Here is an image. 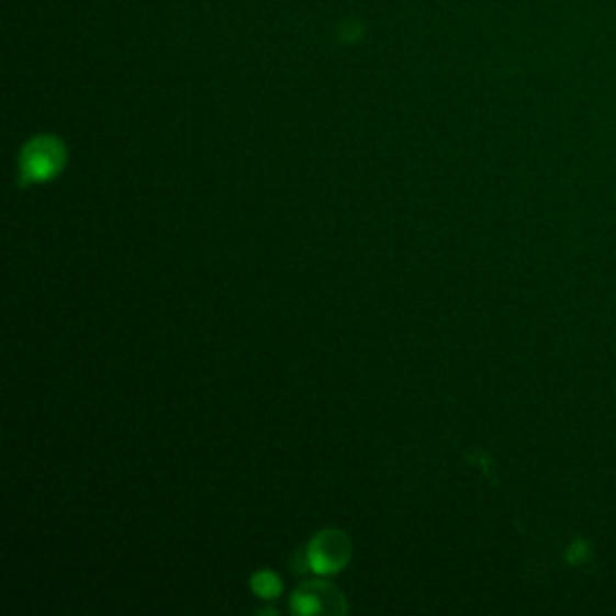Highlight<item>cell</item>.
<instances>
[{
    "instance_id": "1",
    "label": "cell",
    "mask_w": 616,
    "mask_h": 616,
    "mask_svg": "<svg viewBox=\"0 0 616 616\" xmlns=\"http://www.w3.org/2000/svg\"><path fill=\"white\" fill-rule=\"evenodd\" d=\"M66 161V149L56 137L42 135L22 149V176L24 181H46L56 176Z\"/></svg>"
},
{
    "instance_id": "2",
    "label": "cell",
    "mask_w": 616,
    "mask_h": 616,
    "mask_svg": "<svg viewBox=\"0 0 616 616\" xmlns=\"http://www.w3.org/2000/svg\"><path fill=\"white\" fill-rule=\"evenodd\" d=\"M306 557L316 573H335L349 561V539L337 530H325L309 545Z\"/></svg>"
},
{
    "instance_id": "3",
    "label": "cell",
    "mask_w": 616,
    "mask_h": 616,
    "mask_svg": "<svg viewBox=\"0 0 616 616\" xmlns=\"http://www.w3.org/2000/svg\"><path fill=\"white\" fill-rule=\"evenodd\" d=\"M345 609L347 602L339 590L323 581L306 583L294 595V612L299 614H343Z\"/></svg>"
},
{
    "instance_id": "4",
    "label": "cell",
    "mask_w": 616,
    "mask_h": 616,
    "mask_svg": "<svg viewBox=\"0 0 616 616\" xmlns=\"http://www.w3.org/2000/svg\"><path fill=\"white\" fill-rule=\"evenodd\" d=\"M254 590H256V593H258L260 597H268V600H270V597H275V595L280 593L282 583H280V578H278V575L266 571V573H258V575L254 578Z\"/></svg>"
}]
</instances>
